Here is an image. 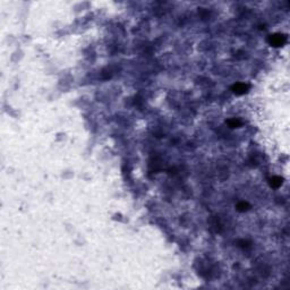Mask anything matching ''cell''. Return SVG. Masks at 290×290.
Returning a JSON list of instances; mask_svg holds the SVG:
<instances>
[{"instance_id":"cell-1","label":"cell","mask_w":290,"mask_h":290,"mask_svg":"<svg viewBox=\"0 0 290 290\" xmlns=\"http://www.w3.org/2000/svg\"><path fill=\"white\" fill-rule=\"evenodd\" d=\"M270 43L274 47H279V45H282L287 41V38L284 35H280V34H277V35H271L270 38Z\"/></svg>"},{"instance_id":"cell-2","label":"cell","mask_w":290,"mask_h":290,"mask_svg":"<svg viewBox=\"0 0 290 290\" xmlns=\"http://www.w3.org/2000/svg\"><path fill=\"white\" fill-rule=\"evenodd\" d=\"M233 90L237 94H241V93H245L246 90H247V85L245 84H237L233 86Z\"/></svg>"},{"instance_id":"cell-3","label":"cell","mask_w":290,"mask_h":290,"mask_svg":"<svg viewBox=\"0 0 290 290\" xmlns=\"http://www.w3.org/2000/svg\"><path fill=\"white\" fill-rule=\"evenodd\" d=\"M271 181H272V182H271V185H272V186H274V187L280 186V185H281V182H282L280 178H273Z\"/></svg>"}]
</instances>
